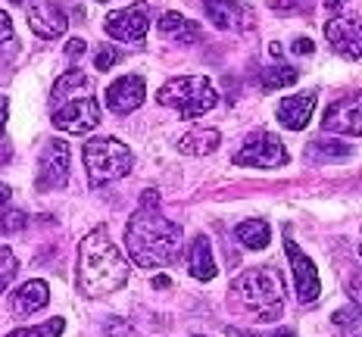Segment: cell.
<instances>
[{
    "label": "cell",
    "instance_id": "1f68e13d",
    "mask_svg": "<svg viewBox=\"0 0 362 337\" xmlns=\"http://www.w3.org/2000/svg\"><path fill=\"white\" fill-rule=\"evenodd\" d=\"M313 50H315V44L309 37H297L293 41V54H313Z\"/></svg>",
    "mask_w": 362,
    "mask_h": 337
},
{
    "label": "cell",
    "instance_id": "5b68a950",
    "mask_svg": "<svg viewBox=\"0 0 362 337\" xmlns=\"http://www.w3.org/2000/svg\"><path fill=\"white\" fill-rule=\"evenodd\" d=\"M85 169L94 184L116 182L132 172V150L119 138H90L85 144Z\"/></svg>",
    "mask_w": 362,
    "mask_h": 337
},
{
    "label": "cell",
    "instance_id": "44dd1931",
    "mask_svg": "<svg viewBox=\"0 0 362 337\" xmlns=\"http://www.w3.org/2000/svg\"><path fill=\"white\" fill-rule=\"evenodd\" d=\"M160 32H163L165 37H172V41H181V44L197 41V37H200L197 22L185 19V16H181V13H175V10H169V13H163V16H160Z\"/></svg>",
    "mask_w": 362,
    "mask_h": 337
},
{
    "label": "cell",
    "instance_id": "52a82bcc",
    "mask_svg": "<svg viewBox=\"0 0 362 337\" xmlns=\"http://www.w3.org/2000/svg\"><path fill=\"white\" fill-rule=\"evenodd\" d=\"M69 172H72V153H69V144L59 138H50L44 144V153H41V162H37V191H57L69 182Z\"/></svg>",
    "mask_w": 362,
    "mask_h": 337
},
{
    "label": "cell",
    "instance_id": "f1b7e54d",
    "mask_svg": "<svg viewBox=\"0 0 362 337\" xmlns=\"http://www.w3.org/2000/svg\"><path fill=\"white\" fill-rule=\"evenodd\" d=\"M13 37H16V32H13V22H10V16H6L4 10H0V54H4V50L13 44Z\"/></svg>",
    "mask_w": 362,
    "mask_h": 337
},
{
    "label": "cell",
    "instance_id": "60d3db41",
    "mask_svg": "<svg viewBox=\"0 0 362 337\" xmlns=\"http://www.w3.org/2000/svg\"><path fill=\"white\" fill-rule=\"evenodd\" d=\"M359 253H362V247H359Z\"/></svg>",
    "mask_w": 362,
    "mask_h": 337
},
{
    "label": "cell",
    "instance_id": "7402d4cb",
    "mask_svg": "<svg viewBox=\"0 0 362 337\" xmlns=\"http://www.w3.org/2000/svg\"><path fill=\"white\" fill-rule=\"evenodd\" d=\"M238 241L247 247V250H266L269 247V237H272V228L266 219H244L235 228Z\"/></svg>",
    "mask_w": 362,
    "mask_h": 337
},
{
    "label": "cell",
    "instance_id": "2e32d148",
    "mask_svg": "<svg viewBox=\"0 0 362 337\" xmlns=\"http://www.w3.org/2000/svg\"><path fill=\"white\" fill-rule=\"evenodd\" d=\"M28 25H32V32L37 37L50 41V37H59V35L66 32L69 19H66V13L59 10L54 0H41V4L28 6Z\"/></svg>",
    "mask_w": 362,
    "mask_h": 337
},
{
    "label": "cell",
    "instance_id": "3957f363",
    "mask_svg": "<svg viewBox=\"0 0 362 337\" xmlns=\"http://www.w3.org/2000/svg\"><path fill=\"white\" fill-rule=\"evenodd\" d=\"M228 303L238 316L253 321H275L284 309V281L275 268L256 266L238 275L228 288Z\"/></svg>",
    "mask_w": 362,
    "mask_h": 337
},
{
    "label": "cell",
    "instance_id": "4dcf8cb0",
    "mask_svg": "<svg viewBox=\"0 0 362 337\" xmlns=\"http://www.w3.org/2000/svg\"><path fill=\"white\" fill-rule=\"evenodd\" d=\"M85 41H81V37H69V44H66V57L69 59H78L81 54H85Z\"/></svg>",
    "mask_w": 362,
    "mask_h": 337
},
{
    "label": "cell",
    "instance_id": "6da1fadb",
    "mask_svg": "<svg viewBox=\"0 0 362 337\" xmlns=\"http://www.w3.org/2000/svg\"><path fill=\"white\" fill-rule=\"evenodd\" d=\"M125 247L134 266L163 268L181 253V228L160 213V206H141L128 219Z\"/></svg>",
    "mask_w": 362,
    "mask_h": 337
},
{
    "label": "cell",
    "instance_id": "484cf974",
    "mask_svg": "<svg viewBox=\"0 0 362 337\" xmlns=\"http://www.w3.org/2000/svg\"><path fill=\"white\" fill-rule=\"evenodd\" d=\"M16 268H19V259L10 247H0V294L10 288V281L16 278Z\"/></svg>",
    "mask_w": 362,
    "mask_h": 337
},
{
    "label": "cell",
    "instance_id": "d590c367",
    "mask_svg": "<svg viewBox=\"0 0 362 337\" xmlns=\"http://www.w3.org/2000/svg\"><path fill=\"white\" fill-rule=\"evenodd\" d=\"M228 337H253V334H247V331H240V328H228Z\"/></svg>",
    "mask_w": 362,
    "mask_h": 337
},
{
    "label": "cell",
    "instance_id": "cb8c5ba5",
    "mask_svg": "<svg viewBox=\"0 0 362 337\" xmlns=\"http://www.w3.org/2000/svg\"><path fill=\"white\" fill-rule=\"evenodd\" d=\"M309 156L313 160H344V156H350V147L344 141L315 138V141H309Z\"/></svg>",
    "mask_w": 362,
    "mask_h": 337
},
{
    "label": "cell",
    "instance_id": "ab89813d",
    "mask_svg": "<svg viewBox=\"0 0 362 337\" xmlns=\"http://www.w3.org/2000/svg\"><path fill=\"white\" fill-rule=\"evenodd\" d=\"M100 4H107V0H100Z\"/></svg>",
    "mask_w": 362,
    "mask_h": 337
},
{
    "label": "cell",
    "instance_id": "f546056e",
    "mask_svg": "<svg viewBox=\"0 0 362 337\" xmlns=\"http://www.w3.org/2000/svg\"><path fill=\"white\" fill-rule=\"evenodd\" d=\"M346 294H350L353 306H356V312L362 316V272H359V275H353V278L346 281Z\"/></svg>",
    "mask_w": 362,
    "mask_h": 337
},
{
    "label": "cell",
    "instance_id": "9c48e42d",
    "mask_svg": "<svg viewBox=\"0 0 362 337\" xmlns=\"http://www.w3.org/2000/svg\"><path fill=\"white\" fill-rule=\"evenodd\" d=\"M110 37L116 41H125V44H138L144 41L147 28H150V6L147 4H132L119 13H110L107 22H103Z\"/></svg>",
    "mask_w": 362,
    "mask_h": 337
},
{
    "label": "cell",
    "instance_id": "d6a6232c",
    "mask_svg": "<svg viewBox=\"0 0 362 337\" xmlns=\"http://www.w3.org/2000/svg\"><path fill=\"white\" fill-rule=\"evenodd\" d=\"M6 110H10V100L0 94V134H4V129H6Z\"/></svg>",
    "mask_w": 362,
    "mask_h": 337
},
{
    "label": "cell",
    "instance_id": "4fadbf2b",
    "mask_svg": "<svg viewBox=\"0 0 362 337\" xmlns=\"http://www.w3.org/2000/svg\"><path fill=\"white\" fill-rule=\"evenodd\" d=\"M203 10H206V19L222 32H240L253 25V10L240 0H206Z\"/></svg>",
    "mask_w": 362,
    "mask_h": 337
},
{
    "label": "cell",
    "instance_id": "ac0fdd59",
    "mask_svg": "<svg viewBox=\"0 0 362 337\" xmlns=\"http://www.w3.org/2000/svg\"><path fill=\"white\" fill-rule=\"evenodd\" d=\"M85 94H90V78L81 69H69L54 85V91H50V112L59 110L63 103L75 100V97H85Z\"/></svg>",
    "mask_w": 362,
    "mask_h": 337
},
{
    "label": "cell",
    "instance_id": "8992f818",
    "mask_svg": "<svg viewBox=\"0 0 362 337\" xmlns=\"http://www.w3.org/2000/svg\"><path fill=\"white\" fill-rule=\"evenodd\" d=\"M288 150H284L281 138L272 131H256L247 138V144L235 153V162L244 169H278L288 166Z\"/></svg>",
    "mask_w": 362,
    "mask_h": 337
},
{
    "label": "cell",
    "instance_id": "836d02e7",
    "mask_svg": "<svg viewBox=\"0 0 362 337\" xmlns=\"http://www.w3.org/2000/svg\"><path fill=\"white\" fill-rule=\"evenodd\" d=\"M353 321H356L353 319V312H344V309L334 312V325H353Z\"/></svg>",
    "mask_w": 362,
    "mask_h": 337
},
{
    "label": "cell",
    "instance_id": "d4e9b609",
    "mask_svg": "<svg viewBox=\"0 0 362 337\" xmlns=\"http://www.w3.org/2000/svg\"><path fill=\"white\" fill-rule=\"evenodd\" d=\"M66 328L63 319H50L44 325H35V328H19V331H10L6 337H59Z\"/></svg>",
    "mask_w": 362,
    "mask_h": 337
},
{
    "label": "cell",
    "instance_id": "5bb4252c",
    "mask_svg": "<svg viewBox=\"0 0 362 337\" xmlns=\"http://www.w3.org/2000/svg\"><path fill=\"white\" fill-rule=\"evenodd\" d=\"M144 94H147V85L141 75H122V78L107 88V107L116 116H128V112H134L144 103Z\"/></svg>",
    "mask_w": 362,
    "mask_h": 337
},
{
    "label": "cell",
    "instance_id": "8d00e7d4",
    "mask_svg": "<svg viewBox=\"0 0 362 337\" xmlns=\"http://www.w3.org/2000/svg\"><path fill=\"white\" fill-rule=\"evenodd\" d=\"M322 4H325L328 10H337V6H341V4H346V0H322Z\"/></svg>",
    "mask_w": 362,
    "mask_h": 337
},
{
    "label": "cell",
    "instance_id": "7c38bea8",
    "mask_svg": "<svg viewBox=\"0 0 362 337\" xmlns=\"http://www.w3.org/2000/svg\"><path fill=\"white\" fill-rule=\"evenodd\" d=\"M325 41L346 59H362V16H334L325 22Z\"/></svg>",
    "mask_w": 362,
    "mask_h": 337
},
{
    "label": "cell",
    "instance_id": "30bf717a",
    "mask_svg": "<svg viewBox=\"0 0 362 337\" xmlns=\"http://www.w3.org/2000/svg\"><path fill=\"white\" fill-rule=\"evenodd\" d=\"M322 129L337 131V134H353L362 138V91L346 94L341 100H334L322 116Z\"/></svg>",
    "mask_w": 362,
    "mask_h": 337
},
{
    "label": "cell",
    "instance_id": "e0dca14e",
    "mask_svg": "<svg viewBox=\"0 0 362 337\" xmlns=\"http://www.w3.org/2000/svg\"><path fill=\"white\" fill-rule=\"evenodd\" d=\"M187 272L197 281H213L216 278V259H213V247H209L206 235H197L187 244Z\"/></svg>",
    "mask_w": 362,
    "mask_h": 337
},
{
    "label": "cell",
    "instance_id": "603a6c76",
    "mask_svg": "<svg viewBox=\"0 0 362 337\" xmlns=\"http://www.w3.org/2000/svg\"><path fill=\"white\" fill-rule=\"evenodd\" d=\"M300 72L293 69V66H269L266 72H262V88L266 91H281V88H291L297 85Z\"/></svg>",
    "mask_w": 362,
    "mask_h": 337
},
{
    "label": "cell",
    "instance_id": "9a60e30c",
    "mask_svg": "<svg viewBox=\"0 0 362 337\" xmlns=\"http://www.w3.org/2000/svg\"><path fill=\"white\" fill-rule=\"evenodd\" d=\"M315 100H319L315 91H303V94L284 97V100L278 103V110H275L278 122H281L288 131H303L306 125H309V119H313Z\"/></svg>",
    "mask_w": 362,
    "mask_h": 337
},
{
    "label": "cell",
    "instance_id": "ba28073f",
    "mask_svg": "<svg viewBox=\"0 0 362 337\" xmlns=\"http://www.w3.org/2000/svg\"><path fill=\"white\" fill-rule=\"evenodd\" d=\"M97 125H100V107H97L94 94L75 97V100L54 110V129H59V131L88 134V131H94Z\"/></svg>",
    "mask_w": 362,
    "mask_h": 337
},
{
    "label": "cell",
    "instance_id": "7a4b0ae2",
    "mask_svg": "<svg viewBox=\"0 0 362 337\" xmlns=\"http://www.w3.org/2000/svg\"><path fill=\"white\" fill-rule=\"evenodd\" d=\"M128 281V262L112 244L110 231L94 228L78 247V288L88 297H107Z\"/></svg>",
    "mask_w": 362,
    "mask_h": 337
},
{
    "label": "cell",
    "instance_id": "83f0119b",
    "mask_svg": "<svg viewBox=\"0 0 362 337\" xmlns=\"http://www.w3.org/2000/svg\"><path fill=\"white\" fill-rule=\"evenodd\" d=\"M25 228V213L22 209H10V213L0 215V231H19Z\"/></svg>",
    "mask_w": 362,
    "mask_h": 337
},
{
    "label": "cell",
    "instance_id": "4316f807",
    "mask_svg": "<svg viewBox=\"0 0 362 337\" xmlns=\"http://www.w3.org/2000/svg\"><path fill=\"white\" fill-rule=\"evenodd\" d=\"M122 59V54H119L112 44H100V47L94 50V69L97 72H107V69H112V66Z\"/></svg>",
    "mask_w": 362,
    "mask_h": 337
},
{
    "label": "cell",
    "instance_id": "74e56055",
    "mask_svg": "<svg viewBox=\"0 0 362 337\" xmlns=\"http://www.w3.org/2000/svg\"><path fill=\"white\" fill-rule=\"evenodd\" d=\"M272 337H297V334H293V331H291V328H281V331H275V334H272Z\"/></svg>",
    "mask_w": 362,
    "mask_h": 337
},
{
    "label": "cell",
    "instance_id": "d6986e66",
    "mask_svg": "<svg viewBox=\"0 0 362 337\" xmlns=\"http://www.w3.org/2000/svg\"><path fill=\"white\" fill-rule=\"evenodd\" d=\"M50 303V288L44 281H25L22 288L13 294V312L16 316H32V312L44 309Z\"/></svg>",
    "mask_w": 362,
    "mask_h": 337
},
{
    "label": "cell",
    "instance_id": "277c9868",
    "mask_svg": "<svg viewBox=\"0 0 362 337\" xmlns=\"http://www.w3.org/2000/svg\"><path fill=\"white\" fill-rule=\"evenodd\" d=\"M160 103L172 107L181 119H200L218 103V94L206 75H178L160 88Z\"/></svg>",
    "mask_w": 362,
    "mask_h": 337
},
{
    "label": "cell",
    "instance_id": "f35d334b",
    "mask_svg": "<svg viewBox=\"0 0 362 337\" xmlns=\"http://www.w3.org/2000/svg\"><path fill=\"white\" fill-rule=\"evenodd\" d=\"M10 4H25V0H10Z\"/></svg>",
    "mask_w": 362,
    "mask_h": 337
},
{
    "label": "cell",
    "instance_id": "e575fe53",
    "mask_svg": "<svg viewBox=\"0 0 362 337\" xmlns=\"http://www.w3.org/2000/svg\"><path fill=\"white\" fill-rule=\"evenodd\" d=\"M10 200H13V191H10V184H4V182H0V209H4L6 203H10Z\"/></svg>",
    "mask_w": 362,
    "mask_h": 337
},
{
    "label": "cell",
    "instance_id": "8fae6325",
    "mask_svg": "<svg viewBox=\"0 0 362 337\" xmlns=\"http://www.w3.org/2000/svg\"><path fill=\"white\" fill-rule=\"evenodd\" d=\"M284 253L291 259V268H293V284H297V300L300 303H313L315 297L322 294V281H319V268L315 262L300 250V244H293L291 231H288V241H284Z\"/></svg>",
    "mask_w": 362,
    "mask_h": 337
},
{
    "label": "cell",
    "instance_id": "ffe728a7",
    "mask_svg": "<svg viewBox=\"0 0 362 337\" xmlns=\"http://www.w3.org/2000/svg\"><path fill=\"white\" fill-rule=\"evenodd\" d=\"M218 144H222L218 129H194L178 138V150L185 156H206L213 150H218Z\"/></svg>",
    "mask_w": 362,
    "mask_h": 337
}]
</instances>
